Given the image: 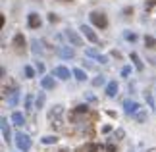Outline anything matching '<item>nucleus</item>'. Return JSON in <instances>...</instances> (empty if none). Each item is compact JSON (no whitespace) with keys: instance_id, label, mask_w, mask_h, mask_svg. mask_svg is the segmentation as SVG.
<instances>
[{"instance_id":"nucleus-37","label":"nucleus","mask_w":156,"mask_h":152,"mask_svg":"<svg viewBox=\"0 0 156 152\" xmlns=\"http://www.w3.org/2000/svg\"><path fill=\"white\" fill-rule=\"evenodd\" d=\"M148 152H156V148H151V150H148Z\"/></svg>"},{"instance_id":"nucleus-8","label":"nucleus","mask_w":156,"mask_h":152,"mask_svg":"<svg viewBox=\"0 0 156 152\" xmlns=\"http://www.w3.org/2000/svg\"><path fill=\"white\" fill-rule=\"evenodd\" d=\"M8 93H10V96H8V104H10V106H16L17 100H20V90L14 87L12 90H8Z\"/></svg>"},{"instance_id":"nucleus-4","label":"nucleus","mask_w":156,"mask_h":152,"mask_svg":"<svg viewBox=\"0 0 156 152\" xmlns=\"http://www.w3.org/2000/svg\"><path fill=\"white\" fill-rule=\"evenodd\" d=\"M81 33L85 35V37H87L89 41H91V42L98 44V37H97V33H94V31H93V29L89 27V25H81Z\"/></svg>"},{"instance_id":"nucleus-10","label":"nucleus","mask_w":156,"mask_h":152,"mask_svg":"<svg viewBox=\"0 0 156 152\" xmlns=\"http://www.w3.org/2000/svg\"><path fill=\"white\" fill-rule=\"evenodd\" d=\"M106 94L110 96V98H114V96L118 94V83L116 81H110V83L106 85Z\"/></svg>"},{"instance_id":"nucleus-19","label":"nucleus","mask_w":156,"mask_h":152,"mask_svg":"<svg viewBox=\"0 0 156 152\" xmlns=\"http://www.w3.org/2000/svg\"><path fill=\"white\" fill-rule=\"evenodd\" d=\"M58 139H56V135H46V137H43V143L44 144H54Z\"/></svg>"},{"instance_id":"nucleus-17","label":"nucleus","mask_w":156,"mask_h":152,"mask_svg":"<svg viewBox=\"0 0 156 152\" xmlns=\"http://www.w3.org/2000/svg\"><path fill=\"white\" fill-rule=\"evenodd\" d=\"M131 60H133V64H135V68L139 69V71H143V68H145V65H143V62L139 60V56H137L135 52H131Z\"/></svg>"},{"instance_id":"nucleus-33","label":"nucleus","mask_w":156,"mask_h":152,"mask_svg":"<svg viewBox=\"0 0 156 152\" xmlns=\"http://www.w3.org/2000/svg\"><path fill=\"white\" fill-rule=\"evenodd\" d=\"M129 71H131V68H123V69H122V75H123V77L129 75Z\"/></svg>"},{"instance_id":"nucleus-13","label":"nucleus","mask_w":156,"mask_h":152,"mask_svg":"<svg viewBox=\"0 0 156 152\" xmlns=\"http://www.w3.org/2000/svg\"><path fill=\"white\" fill-rule=\"evenodd\" d=\"M60 54H62V58H73L75 50H73V48H68V46H62V48H60Z\"/></svg>"},{"instance_id":"nucleus-7","label":"nucleus","mask_w":156,"mask_h":152,"mask_svg":"<svg viewBox=\"0 0 156 152\" xmlns=\"http://www.w3.org/2000/svg\"><path fill=\"white\" fill-rule=\"evenodd\" d=\"M14 46H16L17 52H23V50H25V39H23L21 33H17L16 37H14Z\"/></svg>"},{"instance_id":"nucleus-12","label":"nucleus","mask_w":156,"mask_h":152,"mask_svg":"<svg viewBox=\"0 0 156 152\" xmlns=\"http://www.w3.org/2000/svg\"><path fill=\"white\" fill-rule=\"evenodd\" d=\"M0 123H2V135H4V139H6V141H10L12 133H10V127H8V119L2 118V119H0Z\"/></svg>"},{"instance_id":"nucleus-39","label":"nucleus","mask_w":156,"mask_h":152,"mask_svg":"<svg viewBox=\"0 0 156 152\" xmlns=\"http://www.w3.org/2000/svg\"><path fill=\"white\" fill-rule=\"evenodd\" d=\"M69 2H71V0H69Z\"/></svg>"},{"instance_id":"nucleus-27","label":"nucleus","mask_w":156,"mask_h":152,"mask_svg":"<svg viewBox=\"0 0 156 152\" xmlns=\"http://www.w3.org/2000/svg\"><path fill=\"white\" fill-rule=\"evenodd\" d=\"M31 100H33V96L29 94V96H27V100H25V106H27V110H33V108H31Z\"/></svg>"},{"instance_id":"nucleus-21","label":"nucleus","mask_w":156,"mask_h":152,"mask_svg":"<svg viewBox=\"0 0 156 152\" xmlns=\"http://www.w3.org/2000/svg\"><path fill=\"white\" fill-rule=\"evenodd\" d=\"M106 83V79H104V75H98L97 79H94V81H93V85H94V87H100V85H104Z\"/></svg>"},{"instance_id":"nucleus-28","label":"nucleus","mask_w":156,"mask_h":152,"mask_svg":"<svg viewBox=\"0 0 156 152\" xmlns=\"http://www.w3.org/2000/svg\"><path fill=\"white\" fill-rule=\"evenodd\" d=\"M77 112H79V114H83V112H87V106H85V104H81V106H77Z\"/></svg>"},{"instance_id":"nucleus-18","label":"nucleus","mask_w":156,"mask_h":152,"mask_svg":"<svg viewBox=\"0 0 156 152\" xmlns=\"http://www.w3.org/2000/svg\"><path fill=\"white\" fill-rule=\"evenodd\" d=\"M145 44H147V48H156V39L154 37H145Z\"/></svg>"},{"instance_id":"nucleus-16","label":"nucleus","mask_w":156,"mask_h":152,"mask_svg":"<svg viewBox=\"0 0 156 152\" xmlns=\"http://www.w3.org/2000/svg\"><path fill=\"white\" fill-rule=\"evenodd\" d=\"M41 85H43V89H54V79L52 77H43Z\"/></svg>"},{"instance_id":"nucleus-11","label":"nucleus","mask_w":156,"mask_h":152,"mask_svg":"<svg viewBox=\"0 0 156 152\" xmlns=\"http://www.w3.org/2000/svg\"><path fill=\"white\" fill-rule=\"evenodd\" d=\"M12 121H14V125L21 127L23 123H25V118H23V114H21V112H14V114H12Z\"/></svg>"},{"instance_id":"nucleus-2","label":"nucleus","mask_w":156,"mask_h":152,"mask_svg":"<svg viewBox=\"0 0 156 152\" xmlns=\"http://www.w3.org/2000/svg\"><path fill=\"white\" fill-rule=\"evenodd\" d=\"M16 144H17L20 150L27 152L29 148H31V139H29L25 133H17V135H16Z\"/></svg>"},{"instance_id":"nucleus-29","label":"nucleus","mask_w":156,"mask_h":152,"mask_svg":"<svg viewBox=\"0 0 156 152\" xmlns=\"http://www.w3.org/2000/svg\"><path fill=\"white\" fill-rule=\"evenodd\" d=\"M106 152H116V147H114V144H108V147H106Z\"/></svg>"},{"instance_id":"nucleus-22","label":"nucleus","mask_w":156,"mask_h":152,"mask_svg":"<svg viewBox=\"0 0 156 152\" xmlns=\"http://www.w3.org/2000/svg\"><path fill=\"white\" fill-rule=\"evenodd\" d=\"M44 106V93H39L37 96V108H43Z\"/></svg>"},{"instance_id":"nucleus-25","label":"nucleus","mask_w":156,"mask_h":152,"mask_svg":"<svg viewBox=\"0 0 156 152\" xmlns=\"http://www.w3.org/2000/svg\"><path fill=\"white\" fill-rule=\"evenodd\" d=\"M154 6H156V0H148V2L145 4V8H147V10H151V8H154Z\"/></svg>"},{"instance_id":"nucleus-1","label":"nucleus","mask_w":156,"mask_h":152,"mask_svg":"<svg viewBox=\"0 0 156 152\" xmlns=\"http://www.w3.org/2000/svg\"><path fill=\"white\" fill-rule=\"evenodd\" d=\"M89 19H91L93 25H97L100 29H104L108 25V19H106V16L104 14H100V12H91V16H89Z\"/></svg>"},{"instance_id":"nucleus-35","label":"nucleus","mask_w":156,"mask_h":152,"mask_svg":"<svg viewBox=\"0 0 156 152\" xmlns=\"http://www.w3.org/2000/svg\"><path fill=\"white\" fill-rule=\"evenodd\" d=\"M116 137H118V139H122V137H123V129H118V133H116Z\"/></svg>"},{"instance_id":"nucleus-6","label":"nucleus","mask_w":156,"mask_h":152,"mask_svg":"<svg viewBox=\"0 0 156 152\" xmlns=\"http://www.w3.org/2000/svg\"><path fill=\"white\" fill-rule=\"evenodd\" d=\"M123 108H125V114H137L141 110V106L137 104L135 100H125L123 102Z\"/></svg>"},{"instance_id":"nucleus-34","label":"nucleus","mask_w":156,"mask_h":152,"mask_svg":"<svg viewBox=\"0 0 156 152\" xmlns=\"http://www.w3.org/2000/svg\"><path fill=\"white\" fill-rule=\"evenodd\" d=\"M37 69H39V73H43V71H44V65L43 64H37Z\"/></svg>"},{"instance_id":"nucleus-5","label":"nucleus","mask_w":156,"mask_h":152,"mask_svg":"<svg viewBox=\"0 0 156 152\" xmlns=\"http://www.w3.org/2000/svg\"><path fill=\"white\" fill-rule=\"evenodd\" d=\"M54 75L60 77L62 81H68L71 73H69V69H68V68H64V65H56V68H54Z\"/></svg>"},{"instance_id":"nucleus-15","label":"nucleus","mask_w":156,"mask_h":152,"mask_svg":"<svg viewBox=\"0 0 156 152\" xmlns=\"http://www.w3.org/2000/svg\"><path fill=\"white\" fill-rule=\"evenodd\" d=\"M73 77L77 79V81H85V79H87V73H85V71H83V69L75 68V69H73Z\"/></svg>"},{"instance_id":"nucleus-20","label":"nucleus","mask_w":156,"mask_h":152,"mask_svg":"<svg viewBox=\"0 0 156 152\" xmlns=\"http://www.w3.org/2000/svg\"><path fill=\"white\" fill-rule=\"evenodd\" d=\"M31 44H33V52H35V54H41V52H43V48H41V42H39V41H33Z\"/></svg>"},{"instance_id":"nucleus-30","label":"nucleus","mask_w":156,"mask_h":152,"mask_svg":"<svg viewBox=\"0 0 156 152\" xmlns=\"http://www.w3.org/2000/svg\"><path fill=\"white\" fill-rule=\"evenodd\" d=\"M98 62L100 64H108V58L106 56H98Z\"/></svg>"},{"instance_id":"nucleus-38","label":"nucleus","mask_w":156,"mask_h":152,"mask_svg":"<svg viewBox=\"0 0 156 152\" xmlns=\"http://www.w3.org/2000/svg\"><path fill=\"white\" fill-rule=\"evenodd\" d=\"M60 152H68V150H60Z\"/></svg>"},{"instance_id":"nucleus-26","label":"nucleus","mask_w":156,"mask_h":152,"mask_svg":"<svg viewBox=\"0 0 156 152\" xmlns=\"http://www.w3.org/2000/svg\"><path fill=\"white\" fill-rule=\"evenodd\" d=\"M125 39H127V41H131V42H133V41L137 39V35H135V33H125Z\"/></svg>"},{"instance_id":"nucleus-9","label":"nucleus","mask_w":156,"mask_h":152,"mask_svg":"<svg viewBox=\"0 0 156 152\" xmlns=\"http://www.w3.org/2000/svg\"><path fill=\"white\" fill-rule=\"evenodd\" d=\"M27 21H29V27H31V29L41 27V17H39V14H29Z\"/></svg>"},{"instance_id":"nucleus-31","label":"nucleus","mask_w":156,"mask_h":152,"mask_svg":"<svg viewBox=\"0 0 156 152\" xmlns=\"http://www.w3.org/2000/svg\"><path fill=\"white\" fill-rule=\"evenodd\" d=\"M87 56H97V50H93V48H89V50H87Z\"/></svg>"},{"instance_id":"nucleus-14","label":"nucleus","mask_w":156,"mask_h":152,"mask_svg":"<svg viewBox=\"0 0 156 152\" xmlns=\"http://www.w3.org/2000/svg\"><path fill=\"white\" fill-rule=\"evenodd\" d=\"M62 112H64V108H62V106L58 104V106H54L52 110H50V114H48V118H50V119H52V118H60V115H62Z\"/></svg>"},{"instance_id":"nucleus-36","label":"nucleus","mask_w":156,"mask_h":152,"mask_svg":"<svg viewBox=\"0 0 156 152\" xmlns=\"http://www.w3.org/2000/svg\"><path fill=\"white\" fill-rule=\"evenodd\" d=\"M145 96H147V102H148V104H152V96H151V94H147V93H145Z\"/></svg>"},{"instance_id":"nucleus-3","label":"nucleus","mask_w":156,"mask_h":152,"mask_svg":"<svg viewBox=\"0 0 156 152\" xmlns=\"http://www.w3.org/2000/svg\"><path fill=\"white\" fill-rule=\"evenodd\" d=\"M66 37H68V41H69L73 46H81V44H83L81 37H79V35H77L75 31H73V29H68V31H66Z\"/></svg>"},{"instance_id":"nucleus-32","label":"nucleus","mask_w":156,"mask_h":152,"mask_svg":"<svg viewBox=\"0 0 156 152\" xmlns=\"http://www.w3.org/2000/svg\"><path fill=\"white\" fill-rule=\"evenodd\" d=\"M48 21H50V23H54V21H58V17L54 16V14H50V16H48Z\"/></svg>"},{"instance_id":"nucleus-24","label":"nucleus","mask_w":156,"mask_h":152,"mask_svg":"<svg viewBox=\"0 0 156 152\" xmlns=\"http://www.w3.org/2000/svg\"><path fill=\"white\" fill-rule=\"evenodd\" d=\"M147 119V114L145 112H137V121H145Z\"/></svg>"},{"instance_id":"nucleus-23","label":"nucleus","mask_w":156,"mask_h":152,"mask_svg":"<svg viewBox=\"0 0 156 152\" xmlns=\"http://www.w3.org/2000/svg\"><path fill=\"white\" fill-rule=\"evenodd\" d=\"M25 77H27V79L35 77V71H33V68H31V65H25Z\"/></svg>"}]
</instances>
